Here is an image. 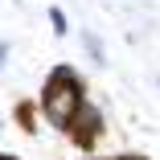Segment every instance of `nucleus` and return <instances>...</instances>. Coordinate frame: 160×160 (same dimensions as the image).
I'll list each match as a JSON object with an SVG mask.
<instances>
[{"mask_svg": "<svg viewBox=\"0 0 160 160\" xmlns=\"http://www.w3.org/2000/svg\"><path fill=\"white\" fill-rule=\"evenodd\" d=\"M78 103H82L78 74H74L70 66H58V70L49 74L45 90H41V111H45V119H49L53 127H70V119H74Z\"/></svg>", "mask_w": 160, "mask_h": 160, "instance_id": "nucleus-1", "label": "nucleus"}, {"mask_svg": "<svg viewBox=\"0 0 160 160\" xmlns=\"http://www.w3.org/2000/svg\"><path fill=\"white\" fill-rule=\"evenodd\" d=\"M70 132H74V140L86 148V144H94V136L103 132V111L94 107V103H78V111H74V119H70Z\"/></svg>", "mask_w": 160, "mask_h": 160, "instance_id": "nucleus-2", "label": "nucleus"}, {"mask_svg": "<svg viewBox=\"0 0 160 160\" xmlns=\"http://www.w3.org/2000/svg\"><path fill=\"white\" fill-rule=\"evenodd\" d=\"M82 45H86V53H90L94 62H103V41H99V33H90V29H82Z\"/></svg>", "mask_w": 160, "mask_h": 160, "instance_id": "nucleus-3", "label": "nucleus"}, {"mask_svg": "<svg viewBox=\"0 0 160 160\" xmlns=\"http://www.w3.org/2000/svg\"><path fill=\"white\" fill-rule=\"evenodd\" d=\"M49 25H53V33H66V12H62V8H49Z\"/></svg>", "mask_w": 160, "mask_h": 160, "instance_id": "nucleus-4", "label": "nucleus"}, {"mask_svg": "<svg viewBox=\"0 0 160 160\" xmlns=\"http://www.w3.org/2000/svg\"><path fill=\"white\" fill-rule=\"evenodd\" d=\"M0 160H12V156H0Z\"/></svg>", "mask_w": 160, "mask_h": 160, "instance_id": "nucleus-5", "label": "nucleus"}, {"mask_svg": "<svg viewBox=\"0 0 160 160\" xmlns=\"http://www.w3.org/2000/svg\"><path fill=\"white\" fill-rule=\"evenodd\" d=\"M86 160H94V156H86Z\"/></svg>", "mask_w": 160, "mask_h": 160, "instance_id": "nucleus-6", "label": "nucleus"}, {"mask_svg": "<svg viewBox=\"0 0 160 160\" xmlns=\"http://www.w3.org/2000/svg\"><path fill=\"white\" fill-rule=\"evenodd\" d=\"M0 127H4V123H0Z\"/></svg>", "mask_w": 160, "mask_h": 160, "instance_id": "nucleus-7", "label": "nucleus"}]
</instances>
